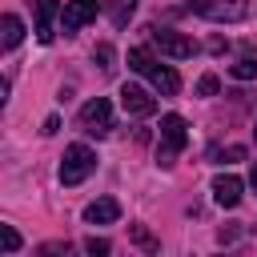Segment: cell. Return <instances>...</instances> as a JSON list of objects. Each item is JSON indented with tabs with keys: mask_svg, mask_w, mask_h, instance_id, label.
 Returning a JSON list of instances; mask_svg holds the SVG:
<instances>
[{
	"mask_svg": "<svg viewBox=\"0 0 257 257\" xmlns=\"http://www.w3.org/2000/svg\"><path fill=\"white\" fill-rule=\"evenodd\" d=\"M185 145H189L185 116H177V112H165V116H161V141H157V165H161V169H169Z\"/></svg>",
	"mask_w": 257,
	"mask_h": 257,
	"instance_id": "obj_1",
	"label": "cell"
},
{
	"mask_svg": "<svg viewBox=\"0 0 257 257\" xmlns=\"http://www.w3.org/2000/svg\"><path fill=\"white\" fill-rule=\"evenodd\" d=\"M96 169V153L88 145H68L60 157V185H80Z\"/></svg>",
	"mask_w": 257,
	"mask_h": 257,
	"instance_id": "obj_2",
	"label": "cell"
},
{
	"mask_svg": "<svg viewBox=\"0 0 257 257\" xmlns=\"http://www.w3.org/2000/svg\"><path fill=\"white\" fill-rule=\"evenodd\" d=\"M193 12L213 24H233L249 16V0H193Z\"/></svg>",
	"mask_w": 257,
	"mask_h": 257,
	"instance_id": "obj_3",
	"label": "cell"
},
{
	"mask_svg": "<svg viewBox=\"0 0 257 257\" xmlns=\"http://www.w3.org/2000/svg\"><path fill=\"white\" fill-rule=\"evenodd\" d=\"M80 128H84L88 137H104V133L112 128V104H108L104 96H92V100L80 108Z\"/></svg>",
	"mask_w": 257,
	"mask_h": 257,
	"instance_id": "obj_4",
	"label": "cell"
},
{
	"mask_svg": "<svg viewBox=\"0 0 257 257\" xmlns=\"http://www.w3.org/2000/svg\"><path fill=\"white\" fill-rule=\"evenodd\" d=\"M60 0H32V16H36V40L40 44H52L56 36V16H60Z\"/></svg>",
	"mask_w": 257,
	"mask_h": 257,
	"instance_id": "obj_5",
	"label": "cell"
},
{
	"mask_svg": "<svg viewBox=\"0 0 257 257\" xmlns=\"http://www.w3.org/2000/svg\"><path fill=\"white\" fill-rule=\"evenodd\" d=\"M153 44H157L165 56H173V60H185V56H193V52H197V44H193L189 36L173 32V28H153Z\"/></svg>",
	"mask_w": 257,
	"mask_h": 257,
	"instance_id": "obj_6",
	"label": "cell"
},
{
	"mask_svg": "<svg viewBox=\"0 0 257 257\" xmlns=\"http://www.w3.org/2000/svg\"><path fill=\"white\" fill-rule=\"evenodd\" d=\"M96 8H100V0H68L64 12H60L64 32H80L88 20H96Z\"/></svg>",
	"mask_w": 257,
	"mask_h": 257,
	"instance_id": "obj_7",
	"label": "cell"
},
{
	"mask_svg": "<svg viewBox=\"0 0 257 257\" xmlns=\"http://www.w3.org/2000/svg\"><path fill=\"white\" fill-rule=\"evenodd\" d=\"M120 104H124L128 116H153V112H157V100H153L141 84H124V88H120Z\"/></svg>",
	"mask_w": 257,
	"mask_h": 257,
	"instance_id": "obj_8",
	"label": "cell"
},
{
	"mask_svg": "<svg viewBox=\"0 0 257 257\" xmlns=\"http://www.w3.org/2000/svg\"><path fill=\"white\" fill-rule=\"evenodd\" d=\"M241 177H233V173H221V177H213V201L221 205V209H233L237 201H241Z\"/></svg>",
	"mask_w": 257,
	"mask_h": 257,
	"instance_id": "obj_9",
	"label": "cell"
},
{
	"mask_svg": "<svg viewBox=\"0 0 257 257\" xmlns=\"http://www.w3.org/2000/svg\"><path fill=\"white\" fill-rule=\"evenodd\" d=\"M145 76L153 80V88H157L161 96H177V88H181V76H177V72H173L169 64H161V60H157V64H153V68H149Z\"/></svg>",
	"mask_w": 257,
	"mask_h": 257,
	"instance_id": "obj_10",
	"label": "cell"
},
{
	"mask_svg": "<svg viewBox=\"0 0 257 257\" xmlns=\"http://www.w3.org/2000/svg\"><path fill=\"white\" fill-rule=\"evenodd\" d=\"M116 217H120V205H116L112 197H96V201L84 209V221H88V225H112Z\"/></svg>",
	"mask_w": 257,
	"mask_h": 257,
	"instance_id": "obj_11",
	"label": "cell"
},
{
	"mask_svg": "<svg viewBox=\"0 0 257 257\" xmlns=\"http://www.w3.org/2000/svg\"><path fill=\"white\" fill-rule=\"evenodd\" d=\"M0 28H4V36H0V44H4V48H16V44L24 40V24H20V16H12V12H8V16L0 20Z\"/></svg>",
	"mask_w": 257,
	"mask_h": 257,
	"instance_id": "obj_12",
	"label": "cell"
},
{
	"mask_svg": "<svg viewBox=\"0 0 257 257\" xmlns=\"http://www.w3.org/2000/svg\"><path fill=\"white\" fill-rule=\"evenodd\" d=\"M133 12H137V0H108V20L116 28H124L133 20Z\"/></svg>",
	"mask_w": 257,
	"mask_h": 257,
	"instance_id": "obj_13",
	"label": "cell"
},
{
	"mask_svg": "<svg viewBox=\"0 0 257 257\" xmlns=\"http://www.w3.org/2000/svg\"><path fill=\"white\" fill-rule=\"evenodd\" d=\"M153 64H157V56H153L149 48H128V68H133V72H141V76H145Z\"/></svg>",
	"mask_w": 257,
	"mask_h": 257,
	"instance_id": "obj_14",
	"label": "cell"
},
{
	"mask_svg": "<svg viewBox=\"0 0 257 257\" xmlns=\"http://www.w3.org/2000/svg\"><path fill=\"white\" fill-rule=\"evenodd\" d=\"M229 72H233L237 80H253V76H257V56H253V52H241L237 64H233Z\"/></svg>",
	"mask_w": 257,
	"mask_h": 257,
	"instance_id": "obj_15",
	"label": "cell"
},
{
	"mask_svg": "<svg viewBox=\"0 0 257 257\" xmlns=\"http://www.w3.org/2000/svg\"><path fill=\"white\" fill-rule=\"evenodd\" d=\"M241 157H245L241 145H229V149H217V153H213V161H221V165H233V161H241Z\"/></svg>",
	"mask_w": 257,
	"mask_h": 257,
	"instance_id": "obj_16",
	"label": "cell"
},
{
	"mask_svg": "<svg viewBox=\"0 0 257 257\" xmlns=\"http://www.w3.org/2000/svg\"><path fill=\"white\" fill-rule=\"evenodd\" d=\"M0 241H4V253H16L20 249V233L12 225H0Z\"/></svg>",
	"mask_w": 257,
	"mask_h": 257,
	"instance_id": "obj_17",
	"label": "cell"
},
{
	"mask_svg": "<svg viewBox=\"0 0 257 257\" xmlns=\"http://www.w3.org/2000/svg\"><path fill=\"white\" fill-rule=\"evenodd\" d=\"M92 60L104 68V72H112V44H96V52H92Z\"/></svg>",
	"mask_w": 257,
	"mask_h": 257,
	"instance_id": "obj_18",
	"label": "cell"
},
{
	"mask_svg": "<svg viewBox=\"0 0 257 257\" xmlns=\"http://www.w3.org/2000/svg\"><path fill=\"white\" fill-rule=\"evenodd\" d=\"M84 249H88V253H92V257H104V253H108V249H112V245H108V241H104V237H88V241H84Z\"/></svg>",
	"mask_w": 257,
	"mask_h": 257,
	"instance_id": "obj_19",
	"label": "cell"
},
{
	"mask_svg": "<svg viewBox=\"0 0 257 257\" xmlns=\"http://www.w3.org/2000/svg\"><path fill=\"white\" fill-rule=\"evenodd\" d=\"M217 88H221V80H217V76H201V80H197V92H201V96H213Z\"/></svg>",
	"mask_w": 257,
	"mask_h": 257,
	"instance_id": "obj_20",
	"label": "cell"
},
{
	"mask_svg": "<svg viewBox=\"0 0 257 257\" xmlns=\"http://www.w3.org/2000/svg\"><path fill=\"white\" fill-rule=\"evenodd\" d=\"M133 237H137V245H145V249H153V237H149V233H145V229H141V225H137V229H133Z\"/></svg>",
	"mask_w": 257,
	"mask_h": 257,
	"instance_id": "obj_21",
	"label": "cell"
},
{
	"mask_svg": "<svg viewBox=\"0 0 257 257\" xmlns=\"http://www.w3.org/2000/svg\"><path fill=\"white\" fill-rule=\"evenodd\" d=\"M56 128H60V116H48V120H44V133H48V137H52V133H56Z\"/></svg>",
	"mask_w": 257,
	"mask_h": 257,
	"instance_id": "obj_22",
	"label": "cell"
},
{
	"mask_svg": "<svg viewBox=\"0 0 257 257\" xmlns=\"http://www.w3.org/2000/svg\"><path fill=\"white\" fill-rule=\"evenodd\" d=\"M249 185H253V189H257V165H253V173H249Z\"/></svg>",
	"mask_w": 257,
	"mask_h": 257,
	"instance_id": "obj_23",
	"label": "cell"
}]
</instances>
